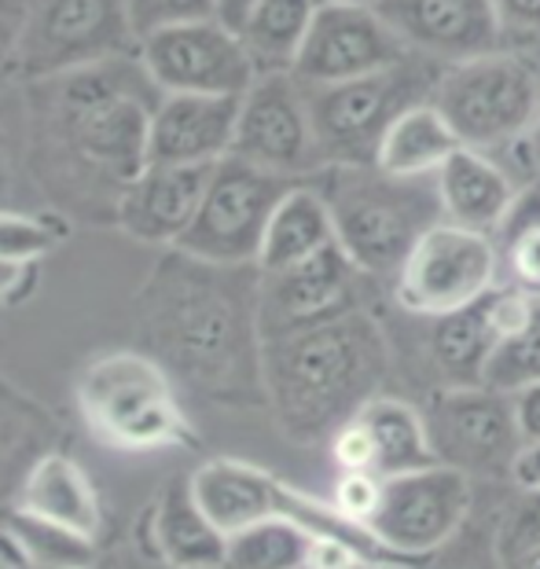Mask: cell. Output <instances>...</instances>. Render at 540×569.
Wrapping results in <instances>:
<instances>
[{"instance_id":"6da1fadb","label":"cell","mask_w":540,"mask_h":569,"mask_svg":"<svg viewBox=\"0 0 540 569\" xmlns=\"http://www.w3.org/2000/svg\"><path fill=\"white\" fill-rule=\"evenodd\" d=\"M258 264H213L170 250L137 298L143 353L177 390L218 408H269L261 375Z\"/></svg>"},{"instance_id":"7a4b0ae2","label":"cell","mask_w":540,"mask_h":569,"mask_svg":"<svg viewBox=\"0 0 540 569\" xmlns=\"http://www.w3.org/2000/svg\"><path fill=\"white\" fill-rule=\"evenodd\" d=\"M38 92V132L48 140L52 173L89 191L122 199L126 184L148 166V126L162 89L137 56L30 81Z\"/></svg>"},{"instance_id":"3957f363","label":"cell","mask_w":540,"mask_h":569,"mask_svg":"<svg viewBox=\"0 0 540 569\" xmlns=\"http://www.w3.org/2000/svg\"><path fill=\"white\" fill-rule=\"evenodd\" d=\"M266 405L294 445L331 441L390 375V346L368 309L272 338L261 349Z\"/></svg>"},{"instance_id":"277c9868","label":"cell","mask_w":540,"mask_h":569,"mask_svg":"<svg viewBox=\"0 0 540 569\" xmlns=\"http://www.w3.org/2000/svg\"><path fill=\"white\" fill-rule=\"evenodd\" d=\"M334 239L371 280H393L430 224L446 221L434 177H390L379 166H328L313 177Z\"/></svg>"},{"instance_id":"5b68a950","label":"cell","mask_w":540,"mask_h":569,"mask_svg":"<svg viewBox=\"0 0 540 569\" xmlns=\"http://www.w3.org/2000/svg\"><path fill=\"white\" fill-rule=\"evenodd\" d=\"M74 405L92 438L118 452H159L191 441L177 382L143 349L89 360L74 382Z\"/></svg>"},{"instance_id":"8992f818","label":"cell","mask_w":540,"mask_h":569,"mask_svg":"<svg viewBox=\"0 0 540 569\" xmlns=\"http://www.w3.org/2000/svg\"><path fill=\"white\" fill-rule=\"evenodd\" d=\"M441 74H446V63L412 52L404 63L368 78L302 84L323 166H376L379 143L390 126L408 107L427 103Z\"/></svg>"},{"instance_id":"52a82bcc","label":"cell","mask_w":540,"mask_h":569,"mask_svg":"<svg viewBox=\"0 0 540 569\" xmlns=\"http://www.w3.org/2000/svg\"><path fill=\"white\" fill-rule=\"evenodd\" d=\"M430 100L463 148L497 151L526 137L540 114V44H503L449 63Z\"/></svg>"},{"instance_id":"ba28073f","label":"cell","mask_w":540,"mask_h":569,"mask_svg":"<svg viewBox=\"0 0 540 569\" xmlns=\"http://www.w3.org/2000/svg\"><path fill=\"white\" fill-rule=\"evenodd\" d=\"M500 247L489 232L438 221L419 236L393 276V298L412 317H449L500 287Z\"/></svg>"},{"instance_id":"9c48e42d","label":"cell","mask_w":540,"mask_h":569,"mask_svg":"<svg viewBox=\"0 0 540 569\" xmlns=\"http://www.w3.org/2000/svg\"><path fill=\"white\" fill-rule=\"evenodd\" d=\"M294 184L228 154L210 169L207 196L177 250L213 264H258L276 206Z\"/></svg>"},{"instance_id":"30bf717a","label":"cell","mask_w":540,"mask_h":569,"mask_svg":"<svg viewBox=\"0 0 540 569\" xmlns=\"http://www.w3.org/2000/svg\"><path fill=\"white\" fill-rule=\"evenodd\" d=\"M140 38L126 0H38L22 33L16 70L44 81L137 56Z\"/></svg>"},{"instance_id":"8fae6325","label":"cell","mask_w":540,"mask_h":569,"mask_svg":"<svg viewBox=\"0 0 540 569\" xmlns=\"http://www.w3.org/2000/svg\"><path fill=\"white\" fill-rule=\"evenodd\" d=\"M471 507L474 478L434 463L382 481V496L368 532L408 566H419L463 529Z\"/></svg>"},{"instance_id":"7c38bea8","label":"cell","mask_w":540,"mask_h":569,"mask_svg":"<svg viewBox=\"0 0 540 569\" xmlns=\"http://www.w3.org/2000/svg\"><path fill=\"white\" fill-rule=\"evenodd\" d=\"M423 416L441 467L463 470L467 478H511V463L522 448L511 393L486 382L441 386Z\"/></svg>"},{"instance_id":"4fadbf2b","label":"cell","mask_w":540,"mask_h":569,"mask_svg":"<svg viewBox=\"0 0 540 569\" xmlns=\"http://www.w3.org/2000/svg\"><path fill=\"white\" fill-rule=\"evenodd\" d=\"M137 59L162 96H247L258 81L243 38L221 19L148 33Z\"/></svg>"},{"instance_id":"5bb4252c","label":"cell","mask_w":540,"mask_h":569,"mask_svg":"<svg viewBox=\"0 0 540 569\" xmlns=\"http://www.w3.org/2000/svg\"><path fill=\"white\" fill-rule=\"evenodd\" d=\"M232 154L287 180H309L323 166L313 114L294 74H261L239 100Z\"/></svg>"},{"instance_id":"9a60e30c","label":"cell","mask_w":540,"mask_h":569,"mask_svg":"<svg viewBox=\"0 0 540 569\" xmlns=\"http://www.w3.org/2000/svg\"><path fill=\"white\" fill-rule=\"evenodd\" d=\"M368 280L371 276L360 272L339 243L283 272H261V338L272 342V338H287L360 312Z\"/></svg>"},{"instance_id":"2e32d148","label":"cell","mask_w":540,"mask_h":569,"mask_svg":"<svg viewBox=\"0 0 540 569\" xmlns=\"http://www.w3.org/2000/svg\"><path fill=\"white\" fill-rule=\"evenodd\" d=\"M412 56L376 8L320 4L291 74L302 84H339L379 74Z\"/></svg>"},{"instance_id":"e0dca14e","label":"cell","mask_w":540,"mask_h":569,"mask_svg":"<svg viewBox=\"0 0 540 569\" xmlns=\"http://www.w3.org/2000/svg\"><path fill=\"white\" fill-rule=\"evenodd\" d=\"M376 11L408 44V52L446 67L508 44L493 0H379Z\"/></svg>"},{"instance_id":"ac0fdd59","label":"cell","mask_w":540,"mask_h":569,"mask_svg":"<svg viewBox=\"0 0 540 569\" xmlns=\"http://www.w3.org/2000/svg\"><path fill=\"white\" fill-rule=\"evenodd\" d=\"M213 166H154L148 162L118 199L114 224L129 239L173 250L196 221Z\"/></svg>"},{"instance_id":"d6986e66","label":"cell","mask_w":540,"mask_h":569,"mask_svg":"<svg viewBox=\"0 0 540 569\" xmlns=\"http://www.w3.org/2000/svg\"><path fill=\"white\" fill-rule=\"evenodd\" d=\"M243 96H162L148 126V162L218 166L232 154Z\"/></svg>"},{"instance_id":"ffe728a7","label":"cell","mask_w":540,"mask_h":569,"mask_svg":"<svg viewBox=\"0 0 540 569\" xmlns=\"http://www.w3.org/2000/svg\"><path fill=\"white\" fill-rule=\"evenodd\" d=\"M8 507L41 518V522H52L67 532H78V537H86L92 543L103 532L100 492H96L89 470L67 452H44L27 470V478L19 481L16 500Z\"/></svg>"},{"instance_id":"44dd1931","label":"cell","mask_w":540,"mask_h":569,"mask_svg":"<svg viewBox=\"0 0 540 569\" xmlns=\"http://www.w3.org/2000/svg\"><path fill=\"white\" fill-rule=\"evenodd\" d=\"M148 548L170 569H221L228 537L202 515L188 478H173L148 511Z\"/></svg>"},{"instance_id":"7402d4cb","label":"cell","mask_w":540,"mask_h":569,"mask_svg":"<svg viewBox=\"0 0 540 569\" xmlns=\"http://www.w3.org/2000/svg\"><path fill=\"white\" fill-rule=\"evenodd\" d=\"M438 199L441 213L452 224L474 228V232L497 236V228L508 213L519 184L503 173V166L486 151L460 148L438 169Z\"/></svg>"},{"instance_id":"603a6c76","label":"cell","mask_w":540,"mask_h":569,"mask_svg":"<svg viewBox=\"0 0 540 569\" xmlns=\"http://www.w3.org/2000/svg\"><path fill=\"white\" fill-rule=\"evenodd\" d=\"M503 346V331L493 312V290L449 317L430 320V360L438 365L446 386H478Z\"/></svg>"},{"instance_id":"cb8c5ba5","label":"cell","mask_w":540,"mask_h":569,"mask_svg":"<svg viewBox=\"0 0 540 569\" xmlns=\"http://www.w3.org/2000/svg\"><path fill=\"white\" fill-rule=\"evenodd\" d=\"M334 221L328 210V199L320 196V188L309 180L287 191L276 206L272 221L266 228V243L258 253V269L261 272H283L291 264H302L309 258H317L320 250L334 247Z\"/></svg>"},{"instance_id":"d4e9b609","label":"cell","mask_w":540,"mask_h":569,"mask_svg":"<svg viewBox=\"0 0 540 569\" xmlns=\"http://www.w3.org/2000/svg\"><path fill=\"white\" fill-rule=\"evenodd\" d=\"M353 422L368 433L371 463H376V475L382 481L438 463L423 408L408 405L401 397H387V393L371 397L353 416Z\"/></svg>"},{"instance_id":"484cf974","label":"cell","mask_w":540,"mask_h":569,"mask_svg":"<svg viewBox=\"0 0 540 569\" xmlns=\"http://www.w3.org/2000/svg\"><path fill=\"white\" fill-rule=\"evenodd\" d=\"M463 143L452 132L449 118L438 111L434 100L416 103L390 126L379 143L376 166L390 177H438Z\"/></svg>"},{"instance_id":"4316f807","label":"cell","mask_w":540,"mask_h":569,"mask_svg":"<svg viewBox=\"0 0 540 569\" xmlns=\"http://www.w3.org/2000/svg\"><path fill=\"white\" fill-rule=\"evenodd\" d=\"M320 0H258L247 11L243 27L236 33L243 38L250 59L261 74H291L302 44L313 30Z\"/></svg>"},{"instance_id":"83f0119b","label":"cell","mask_w":540,"mask_h":569,"mask_svg":"<svg viewBox=\"0 0 540 569\" xmlns=\"http://www.w3.org/2000/svg\"><path fill=\"white\" fill-rule=\"evenodd\" d=\"M52 430L56 427L44 419L41 408H33L27 397L0 382V500H16V489L27 478V470L44 452H52V448H44Z\"/></svg>"},{"instance_id":"f1b7e54d","label":"cell","mask_w":540,"mask_h":569,"mask_svg":"<svg viewBox=\"0 0 540 569\" xmlns=\"http://www.w3.org/2000/svg\"><path fill=\"white\" fill-rule=\"evenodd\" d=\"M313 540V532L291 518H269L228 537L221 569H309Z\"/></svg>"},{"instance_id":"f546056e","label":"cell","mask_w":540,"mask_h":569,"mask_svg":"<svg viewBox=\"0 0 540 569\" xmlns=\"http://www.w3.org/2000/svg\"><path fill=\"white\" fill-rule=\"evenodd\" d=\"M0 526L8 529V537L16 540L22 559L33 569H92L96 566V543L78 537V532L41 522V518L22 515L16 507L0 511Z\"/></svg>"},{"instance_id":"4dcf8cb0","label":"cell","mask_w":540,"mask_h":569,"mask_svg":"<svg viewBox=\"0 0 540 569\" xmlns=\"http://www.w3.org/2000/svg\"><path fill=\"white\" fill-rule=\"evenodd\" d=\"M537 379H540V298H537V312L530 327L497 349L493 365L486 371V386L514 393L519 386H530Z\"/></svg>"},{"instance_id":"1f68e13d","label":"cell","mask_w":540,"mask_h":569,"mask_svg":"<svg viewBox=\"0 0 540 569\" xmlns=\"http://www.w3.org/2000/svg\"><path fill=\"white\" fill-rule=\"evenodd\" d=\"M59 239H63V228L44 221V217L0 210V258L38 264L59 247Z\"/></svg>"},{"instance_id":"d6a6232c","label":"cell","mask_w":540,"mask_h":569,"mask_svg":"<svg viewBox=\"0 0 540 569\" xmlns=\"http://www.w3.org/2000/svg\"><path fill=\"white\" fill-rule=\"evenodd\" d=\"M126 8L140 41L148 33L184 27V22L218 19V0H126Z\"/></svg>"},{"instance_id":"836d02e7","label":"cell","mask_w":540,"mask_h":569,"mask_svg":"<svg viewBox=\"0 0 540 569\" xmlns=\"http://www.w3.org/2000/svg\"><path fill=\"white\" fill-rule=\"evenodd\" d=\"M533 548H540V489L522 492L519 507L508 515V522H503L497 537V562L514 559V555Z\"/></svg>"},{"instance_id":"e575fe53","label":"cell","mask_w":540,"mask_h":569,"mask_svg":"<svg viewBox=\"0 0 540 569\" xmlns=\"http://www.w3.org/2000/svg\"><path fill=\"white\" fill-rule=\"evenodd\" d=\"M379 496H382V478L350 470V475H342L339 486H334L331 507L346 518V522L368 529L371 515H376V507H379Z\"/></svg>"},{"instance_id":"d590c367","label":"cell","mask_w":540,"mask_h":569,"mask_svg":"<svg viewBox=\"0 0 540 569\" xmlns=\"http://www.w3.org/2000/svg\"><path fill=\"white\" fill-rule=\"evenodd\" d=\"M533 228H540V177L514 191V199L508 206V213H503V221H500L493 239L503 250V247H511L514 239H522L526 232H533Z\"/></svg>"},{"instance_id":"8d00e7d4","label":"cell","mask_w":540,"mask_h":569,"mask_svg":"<svg viewBox=\"0 0 540 569\" xmlns=\"http://www.w3.org/2000/svg\"><path fill=\"white\" fill-rule=\"evenodd\" d=\"M503 264H508L511 287L526 290V295L540 298V228L526 232L522 239H514L511 247L500 250Z\"/></svg>"},{"instance_id":"74e56055","label":"cell","mask_w":540,"mask_h":569,"mask_svg":"<svg viewBox=\"0 0 540 569\" xmlns=\"http://www.w3.org/2000/svg\"><path fill=\"white\" fill-rule=\"evenodd\" d=\"M493 11L508 44H540V0H493Z\"/></svg>"},{"instance_id":"f35d334b","label":"cell","mask_w":540,"mask_h":569,"mask_svg":"<svg viewBox=\"0 0 540 569\" xmlns=\"http://www.w3.org/2000/svg\"><path fill=\"white\" fill-rule=\"evenodd\" d=\"M33 4H38V0H0V74L16 70L19 63L22 33L30 27Z\"/></svg>"},{"instance_id":"ab89813d","label":"cell","mask_w":540,"mask_h":569,"mask_svg":"<svg viewBox=\"0 0 540 569\" xmlns=\"http://www.w3.org/2000/svg\"><path fill=\"white\" fill-rule=\"evenodd\" d=\"M511 405H514V419H519L522 445L540 441V379L530 386H519V390L511 393Z\"/></svg>"},{"instance_id":"60d3db41","label":"cell","mask_w":540,"mask_h":569,"mask_svg":"<svg viewBox=\"0 0 540 569\" xmlns=\"http://www.w3.org/2000/svg\"><path fill=\"white\" fill-rule=\"evenodd\" d=\"M511 481L519 492H537L540 489V441H526L511 463Z\"/></svg>"},{"instance_id":"b9f144b4","label":"cell","mask_w":540,"mask_h":569,"mask_svg":"<svg viewBox=\"0 0 540 569\" xmlns=\"http://www.w3.org/2000/svg\"><path fill=\"white\" fill-rule=\"evenodd\" d=\"M30 283H33V264H19V261L0 258V306L19 301L30 290Z\"/></svg>"},{"instance_id":"7bdbcfd3","label":"cell","mask_w":540,"mask_h":569,"mask_svg":"<svg viewBox=\"0 0 540 569\" xmlns=\"http://www.w3.org/2000/svg\"><path fill=\"white\" fill-rule=\"evenodd\" d=\"M254 4H258V0H218V19L224 22V27L239 30V27H243V19H247V11Z\"/></svg>"},{"instance_id":"ee69618b","label":"cell","mask_w":540,"mask_h":569,"mask_svg":"<svg viewBox=\"0 0 540 569\" xmlns=\"http://www.w3.org/2000/svg\"><path fill=\"white\" fill-rule=\"evenodd\" d=\"M0 569H33L27 559H22V551L16 548V540L8 537L4 526H0Z\"/></svg>"},{"instance_id":"f6af8a7d","label":"cell","mask_w":540,"mask_h":569,"mask_svg":"<svg viewBox=\"0 0 540 569\" xmlns=\"http://www.w3.org/2000/svg\"><path fill=\"white\" fill-rule=\"evenodd\" d=\"M500 569H540V548L514 555V559H503Z\"/></svg>"},{"instance_id":"bcb514c9","label":"cell","mask_w":540,"mask_h":569,"mask_svg":"<svg viewBox=\"0 0 540 569\" xmlns=\"http://www.w3.org/2000/svg\"><path fill=\"white\" fill-rule=\"evenodd\" d=\"M320 4H350V8H376L379 0H320Z\"/></svg>"},{"instance_id":"7dc6e473","label":"cell","mask_w":540,"mask_h":569,"mask_svg":"<svg viewBox=\"0 0 540 569\" xmlns=\"http://www.w3.org/2000/svg\"><path fill=\"white\" fill-rule=\"evenodd\" d=\"M530 140H533V148H537V159H540V114H537V122L530 129Z\"/></svg>"},{"instance_id":"c3c4849f","label":"cell","mask_w":540,"mask_h":569,"mask_svg":"<svg viewBox=\"0 0 540 569\" xmlns=\"http://www.w3.org/2000/svg\"><path fill=\"white\" fill-rule=\"evenodd\" d=\"M357 569H398V566H357Z\"/></svg>"},{"instance_id":"681fc988","label":"cell","mask_w":540,"mask_h":569,"mask_svg":"<svg viewBox=\"0 0 540 569\" xmlns=\"http://www.w3.org/2000/svg\"><path fill=\"white\" fill-rule=\"evenodd\" d=\"M497 569H500V566H497Z\"/></svg>"}]
</instances>
